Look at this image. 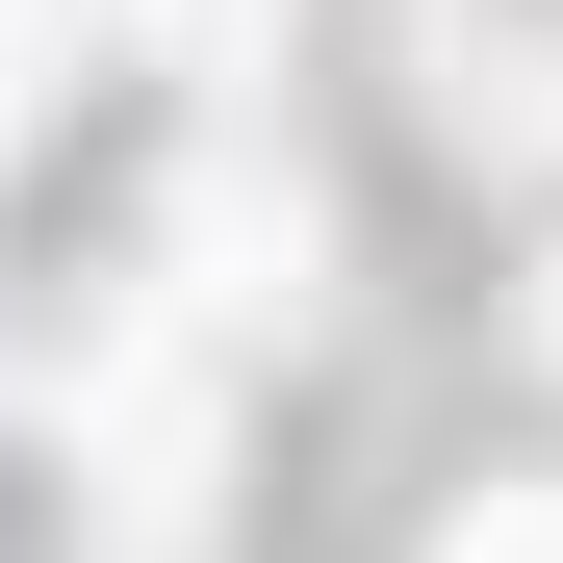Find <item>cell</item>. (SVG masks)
Returning a JSON list of instances; mask_svg holds the SVG:
<instances>
[{
    "mask_svg": "<svg viewBox=\"0 0 563 563\" xmlns=\"http://www.w3.org/2000/svg\"><path fill=\"white\" fill-rule=\"evenodd\" d=\"M308 256H333V206H308V179H256V154H206V179H179V308H206V333L308 308Z\"/></svg>",
    "mask_w": 563,
    "mask_h": 563,
    "instance_id": "obj_1",
    "label": "cell"
},
{
    "mask_svg": "<svg viewBox=\"0 0 563 563\" xmlns=\"http://www.w3.org/2000/svg\"><path fill=\"white\" fill-rule=\"evenodd\" d=\"M129 26H154V77H256V26H282V0H129Z\"/></svg>",
    "mask_w": 563,
    "mask_h": 563,
    "instance_id": "obj_2",
    "label": "cell"
},
{
    "mask_svg": "<svg viewBox=\"0 0 563 563\" xmlns=\"http://www.w3.org/2000/svg\"><path fill=\"white\" fill-rule=\"evenodd\" d=\"M435 563H563V487H487V512H461Z\"/></svg>",
    "mask_w": 563,
    "mask_h": 563,
    "instance_id": "obj_3",
    "label": "cell"
},
{
    "mask_svg": "<svg viewBox=\"0 0 563 563\" xmlns=\"http://www.w3.org/2000/svg\"><path fill=\"white\" fill-rule=\"evenodd\" d=\"M26 52H52V0H0V129H26Z\"/></svg>",
    "mask_w": 563,
    "mask_h": 563,
    "instance_id": "obj_4",
    "label": "cell"
},
{
    "mask_svg": "<svg viewBox=\"0 0 563 563\" xmlns=\"http://www.w3.org/2000/svg\"><path fill=\"white\" fill-rule=\"evenodd\" d=\"M538 358H563V282H538Z\"/></svg>",
    "mask_w": 563,
    "mask_h": 563,
    "instance_id": "obj_5",
    "label": "cell"
}]
</instances>
